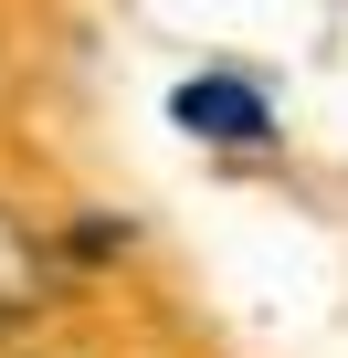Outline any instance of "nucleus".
<instances>
[{"label": "nucleus", "instance_id": "nucleus-2", "mask_svg": "<svg viewBox=\"0 0 348 358\" xmlns=\"http://www.w3.org/2000/svg\"><path fill=\"white\" fill-rule=\"evenodd\" d=\"M32 295H43V243L0 211V316H32Z\"/></svg>", "mask_w": 348, "mask_h": 358}, {"label": "nucleus", "instance_id": "nucleus-1", "mask_svg": "<svg viewBox=\"0 0 348 358\" xmlns=\"http://www.w3.org/2000/svg\"><path fill=\"white\" fill-rule=\"evenodd\" d=\"M169 116H180L190 137H211V148H264V137H274V106H264V85H253V74H232V64L190 74L180 95H169Z\"/></svg>", "mask_w": 348, "mask_h": 358}]
</instances>
